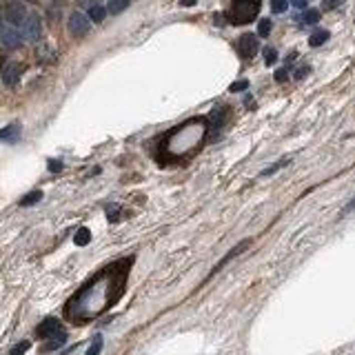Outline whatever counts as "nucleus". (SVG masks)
I'll list each match as a JSON object with an SVG mask.
<instances>
[{
	"instance_id": "f257e3e1",
	"label": "nucleus",
	"mask_w": 355,
	"mask_h": 355,
	"mask_svg": "<svg viewBox=\"0 0 355 355\" xmlns=\"http://www.w3.org/2000/svg\"><path fill=\"white\" fill-rule=\"evenodd\" d=\"M122 289H125V271L107 269V273L98 275V280L80 293L74 304L78 302V308H87V317L100 315L111 304H116V300L122 295Z\"/></svg>"
},
{
	"instance_id": "f03ea898",
	"label": "nucleus",
	"mask_w": 355,
	"mask_h": 355,
	"mask_svg": "<svg viewBox=\"0 0 355 355\" xmlns=\"http://www.w3.org/2000/svg\"><path fill=\"white\" fill-rule=\"evenodd\" d=\"M209 125L204 118H191L184 125L176 127L167 133L162 142V153L171 160H182L189 158L202 147V142L207 140Z\"/></svg>"
},
{
	"instance_id": "7ed1b4c3",
	"label": "nucleus",
	"mask_w": 355,
	"mask_h": 355,
	"mask_svg": "<svg viewBox=\"0 0 355 355\" xmlns=\"http://www.w3.org/2000/svg\"><path fill=\"white\" fill-rule=\"evenodd\" d=\"M262 0H233V7L229 9L226 18L231 25H246L258 18Z\"/></svg>"
},
{
	"instance_id": "20e7f679",
	"label": "nucleus",
	"mask_w": 355,
	"mask_h": 355,
	"mask_svg": "<svg viewBox=\"0 0 355 355\" xmlns=\"http://www.w3.org/2000/svg\"><path fill=\"white\" fill-rule=\"evenodd\" d=\"M20 27H23V38L29 40V43H36L43 36V20H40L38 14H27V18Z\"/></svg>"
},
{
	"instance_id": "39448f33",
	"label": "nucleus",
	"mask_w": 355,
	"mask_h": 355,
	"mask_svg": "<svg viewBox=\"0 0 355 355\" xmlns=\"http://www.w3.org/2000/svg\"><path fill=\"white\" fill-rule=\"evenodd\" d=\"M67 27H69L71 36H76V38H82V36L89 34L91 29V20L85 16L82 12H74L69 16V20H67Z\"/></svg>"
},
{
	"instance_id": "423d86ee",
	"label": "nucleus",
	"mask_w": 355,
	"mask_h": 355,
	"mask_svg": "<svg viewBox=\"0 0 355 355\" xmlns=\"http://www.w3.org/2000/svg\"><path fill=\"white\" fill-rule=\"evenodd\" d=\"M258 49H260L258 36H253V34H242V36L238 38V54L242 56V58L251 60L255 54H258Z\"/></svg>"
},
{
	"instance_id": "0eeeda50",
	"label": "nucleus",
	"mask_w": 355,
	"mask_h": 355,
	"mask_svg": "<svg viewBox=\"0 0 355 355\" xmlns=\"http://www.w3.org/2000/svg\"><path fill=\"white\" fill-rule=\"evenodd\" d=\"M5 20H7L12 27H20L27 18V12H25V5L23 3H7L5 5Z\"/></svg>"
},
{
	"instance_id": "6e6552de",
	"label": "nucleus",
	"mask_w": 355,
	"mask_h": 355,
	"mask_svg": "<svg viewBox=\"0 0 355 355\" xmlns=\"http://www.w3.org/2000/svg\"><path fill=\"white\" fill-rule=\"evenodd\" d=\"M63 331V324H60L58 317H47V320H43L38 324V328H36V335L43 337V339H49L54 335H58V333Z\"/></svg>"
},
{
	"instance_id": "1a4fd4ad",
	"label": "nucleus",
	"mask_w": 355,
	"mask_h": 355,
	"mask_svg": "<svg viewBox=\"0 0 355 355\" xmlns=\"http://www.w3.org/2000/svg\"><path fill=\"white\" fill-rule=\"evenodd\" d=\"M20 74H23V67L18 63H5L0 67V78L7 87H16L20 80Z\"/></svg>"
},
{
	"instance_id": "9d476101",
	"label": "nucleus",
	"mask_w": 355,
	"mask_h": 355,
	"mask_svg": "<svg viewBox=\"0 0 355 355\" xmlns=\"http://www.w3.org/2000/svg\"><path fill=\"white\" fill-rule=\"evenodd\" d=\"M0 43L7 49H18L20 45H23V34L14 27H5L3 34H0Z\"/></svg>"
},
{
	"instance_id": "9b49d317",
	"label": "nucleus",
	"mask_w": 355,
	"mask_h": 355,
	"mask_svg": "<svg viewBox=\"0 0 355 355\" xmlns=\"http://www.w3.org/2000/svg\"><path fill=\"white\" fill-rule=\"evenodd\" d=\"M226 116H229V109H226L224 105L215 107V109L211 111V116H209L207 125H209L213 131H220V129H222V127H224V122H226Z\"/></svg>"
},
{
	"instance_id": "f8f14e48",
	"label": "nucleus",
	"mask_w": 355,
	"mask_h": 355,
	"mask_svg": "<svg viewBox=\"0 0 355 355\" xmlns=\"http://www.w3.org/2000/svg\"><path fill=\"white\" fill-rule=\"evenodd\" d=\"M249 244H251V240H242V242H240L238 246H233V249H231V251H229V253H226V255H224V258H222V260H220V262H218V266H215V269H213V271H211V273H209V277H213V275H215V273H218V271H220V269H222V266H224V264H229V262H231V260H233V258H238V255H240V253H242V251H244V249H249Z\"/></svg>"
},
{
	"instance_id": "ddd939ff",
	"label": "nucleus",
	"mask_w": 355,
	"mask_h": 355,
	"mask_svg": "<svg viewBox=\"0 0 355 355\" xmlns=\"http://www.w3.org/2000/svg\"><path fill=\"white\" fill-rule=\"evenodd\" d=\"M65 342H67V333H65V331H60L58 335H54V337H49V339H47V344L43 346V351H45V353H51V351H56V348L65 346Z\"/></svg>"
},
{
	"instance_id": "4468645a",
	"label": "nucleus",
	"mask_w": 355,
	"mask_h": 355,
	"mask_svg": "<svg viewBox=\"0 0 355 355\" xmlns=\"http://www.w3.org/2000/svg\"><path fill=\"white\" fill-rule=\"evenodd\" d=\"M20 136V125L14 122V125H7L5 129H0V140H7V142H16Z\"/></svg>"
},
{
	"instance_id": "2eb2a0df",
	"label": "nucleus",
	"mask_w": 355,
	"mask_h": 355,
	"mask_svg": "<svg viewBox=\"0 0 355 355\" xmlns=\"http://www.w3.org/2000/svg\"><path fill=\"white\" fill-rule=\"evenodd\" d=\"M328 38H331V34H328L326 29H317V32L311 34V38H308V45H311V47H322V45L326 43Z\"/></svg>"
},
{
	"instance_id": "dca6fc26",
	"label": "nucleus",
	"mask_w": 355,
	"mask_h": 355,
	"mask_svg": "<svg viewBox=\"0 0 355 355\" xmlns=\"http://www.w3.org/2000/svg\"><path fill=\"white\" fill-rule=\"evenodd\" d=\"M105 16H107V7H102V5H91L89 14H87V18L94 20V23H102Z\"/></svg>"
},
{
	"instance_id": "f3484780",
	"label": "nucleus",
	"mask_w": 355,
	"mask_h": 355,
	"mask_svg": "<svg viewBox=\"0 0 355 355\" xmlns=\"http://www.w3.org/2000/svg\"><path fill=\"white\" fill-rule=\"evenodd\" d=\"M74 242L78 246H87L91 242V231L87 229V226H80V229L76 231V235H74Z\"/></svg>"
},
{
	"instance_id": "a211bd4d",
	"label": "nucleus",
	"mask_w": 355,
	"mask_h": 355,
	"mask_svg": "<svg viewBox=\"0 0 355 355\" xmlns=\"http://www.w3.org/2000/svg\"><path fill=\"white\" fill-rule=\"evenodd\" d=\"M127 7H129V0H109V3H107V12L113 14V16H116V14H122Z\"/></svg>"
},
{
	"instance_id": "6ab92c4d",
	"label": "nucleus",
	"mask_w": 355,
	"mask_h": 355,
	"mask_svg": "<svg viewBox=\"0 0 355 355\" xmlns=\"http://www.w3.org/2000/svg\"><path fill=\"white\" fill-rule=\"evenodd\" d=\"M300 20H302V25H315L317 20H320V12H317V9H306L300 16Z\"/></svg>"
},
{
	"instance_id": "aec40b11",
	"label": "nucleus",
	"mask_w": 355,
	"mask_h": 355,
	"mask_svg": "<svg viewBox=\"0 0 355 355\" xmlns=\"http://www.w3.org/2000/svg\"><path fill=\"white\" fill-rule=\"evenodd\" d=\"M40 200H43V191H32V193H27L23 200H20V207H32V204L40 202Z\"/></svg>"
},
{
	"instance_id": "412c9836",
	"label": "nucleus",
	"mask_w": 355,
	"mask_h": 355,
	"mask_svg": "<svg viewBox=\"0 0 355 355\" xmlns=\"http://www.w3.org/2000/svg\"><path fill=\"white\" fill-rule=\"evenodd\" d=\"M271 29H273L271 18H262L260 23H258V36H260V38H266V36L271 34Z\"/></svg>"
},
{
	"instance_id": "4be33fe9",
	"label": "nucleus",
	"mask_w": 355,
	"mask_h": 355,
	"mask_svg": "<svg viewBox=\"0 0 355 355\" xmlns=\"http://www.w3.org/2000/svg\"><path fill=\"white\" fill-rule=\"evenodd\" d=\"M291 160H286V158H284V160H280V162H275V164H271V167H266L264 169V171H262V178H266V176H273V173L277 171V169H282V167H286V164H289Z\"/></svg>"
},
{
	"instance_id": "5701e85b",
	"label": "nucleus",
	"mask_w": 355,
	"mask_h": 355,
	"mask_svg": "<svg viewBox=\"0 0 355 355\" xmlns=\"http://www.w3.org/2000/svg\"><path fill=\"white\" fill-rule=\"evenodd\" d=\"M100 351H102V335H96L91 346L87 348V355H100Z\"/></svg>"
},
{
	"instance_id": "b1692460",
	"label": "nucleus",
	"mask_w": 355,
	"mask_h": 355,
	"mask_svg": "<svg viewBox=\"0 0 355 355\" xmlns=\"http://www.w3.org/2000/svg\"><path fill=\"white\" fill-rule=\"evenodd\" d=\"M277 63V51L273 49V47H266L264 49V65H275Z\"/></svg>"
},
{
	"instance_id": "393cba45",
	"label": "nucleus",
	"mask_w": 355,
	"mask_h": 355,
	"mask_svg": "<svg viewBox=\"0 0 355 355\" xmlns=\"http://www.w3.org/2000/svg\"><path fill=\"white\" fill-rule=\"evenodd\" d=\"M286 0H271V12L273 14H284L286 12Z\"/></svg>"
},
{
	"instance_id": "a878e982",
	"label": "nucleus",
	"mask_w": 355,
	"mask_h": 355,
	"mask_svg": "<svg viewBox=\"0 0 355 355\" xmlns=\"http://www.w3.org/2000/svg\"><path fill=\"white\" fill-rule=\"evenodd\" d=\"M32 346V344L27 342V339H23V342H18L16 346L12 348V351H9V355H23V353H27V348Z\"/></svg>"
},
{
	"instance_id": "bb28decb",
	"label": "nucleus",
	"mask_w": 355,
	"mask_h": 355,
	"mask_svg": "<svg viewBox=\"0 0 355 355\" xmlns=\"http://www.w3.org/2000/svg\"><path fill=\"white\" fill-rule=\"evenodd\" d=\"M244 89H249V80H238L229 87L231 94H240V91H244Z\"/></svg>"
},
{
	"instance_id": "cd10ccee",
	"label": "nucleus",
	"mask_w": 355,
	"mask_h": 355,
	"mask_svg": "<svg viewBox=\"0 0 355 355\" xmlns=\"http://www.w3.org/2000/svg\"><path fill=\"white\" fill-rule=\"evenodd\" d=\"M273 78H275V82H286V80H289V67H282V69H277Z\"/></svg>"
},
{
	"instance_id": "c85d7f7f",
	"label": "nucleus",
	"mask_w": 355,
	"mask_h": 355,
	"mask_svg": "<svg viewBox=\"0 0 355 355\" xmlns=\"http://www.w3.org/2000/svg\"><path fill=\"white\" fill-rule=\"evenodd\" d=\"M308 74H311V67L304 65V67H300V69L295 71V76H293V78H295V80H304Z\"/></svg>"
},
{
	"instance_id": "c756f323",
	"label": "nucleus",
	"mask_w": 355,
	"mask_h": 355,
	"mask_svg": "<svg viewBox=\"0 0 355 355\" xmlns=\"http://www.w3.org/2000/svg\"><path fill=\"white\" fill-rule=\"evenodd\" d=\"M342 3H344V0H324V3H322V9H324V12H331V9L339 7Z\"/></svg>"
},
{
	"instance_id": "7c9ffc66",
	"label": "nucleus",
	"mask_w": 355,
	"mask_h": 355,
	"mask_svg": "<svg viewBox=\"0 0 355 355\" xmlns=\"http://www.w3.org/2000/svg\"><path fill=\"white\" fill-rule=\"evenodd\" d=\"M118 213H120L118 204H111V207L107 209V218H109V222H116V220H118Z\"/></svg>"
},
{
	"instance_id": "2f4dec72",
	"label": "nucleus",
	"mask_w": 355,
	"mask_h": 355,
	"mask_svg": "<svg viewBox=\"0 0 355 355\" xmlns=\"http://www.w3.org/2000/svg\"><path fill=\"white\" fill-rule=\"evenodd\" d=\"M60 169H63V162L60 160H49V171L51 173H58Z\"/></svg>"
},
{
	"instance_id": "473e14b6",
	"label": "nucleus",
	"mask_w": 355,
	"mask_h": 355,
	"mask_svg": "<svg viewBox=\"0 0 355 355\" xmlns=\"http://www.w3.org/2000/svg\"><path fill=\"white\" fill-rule=\"evenodd\" d=\"M293 7H297V9H306V0H293Z\"/></svg>"
},
{
	"instance_id": "72a5a7b5",
	"label": "nucleus",
	"mask_w": 355,
	"mask_h": 355,
	"mask_svg": "<svg viewBox=\"0 0 355 355\" xmlns=\"http://www.w3.org/2000/svg\"><path fill=\"white\" fill-rule=\"evenodd\" d=\"M353 209H355V200H351V202H348V204H346V207H344V211H342V215H344V213H348V211H353Z\"/></svg>"
},
{
	"instance_id": "f704fd0d",
	"label": "nucleus",
	"mask_w": 355,
	"mask_h": 355,
	"mask_svg": "<svg viewBox=\"0 0 355 355\" xmlns=\"http://www.w3.org/2000/svg\"><path fill=\"white\" fill-rule=\"evenodd\" d=\"M195 3H198V0H180V5H182V7H193Z\"/></svg>"
},
{
	"instance_id": "c9c22d12",
	"label": "nucleus",
	"mask_w": 355,
	"mask_h": 355,
	"mask_svg": "<svg viewBox=\"0 0 355 355\" xmlns=\"http://www.w3.org/2000/svg\"><path fill=\"white\" fill-rule=\"evenodd\" d=\"M224 16H222V14H215V25H222L224 23V20H222Z\"/></svg>"
},
{
	"instance_id": "e433bc0d",
	"label": "nucleus",
	"mask_w": 355,
	"mask_h": 355,
	"mask_svg": "<svg viewBox=\"0 0 355 355\" xmlns=\"http://www.w3.org/2000/svg\"><path fill=\"white\" fill-rule=\"evenodd\" d=\"M3 29H5V25H3V18H0V34H3Z\"/></svg>"
},
{
	"instance_id": "4c0bfd02",
	"label": "nucleus",
	"mask_w": 355,
	"mask_h": 355,
	"mask_svg": "<svg viewBox=\"0 0 355 355\" xmlns=\"http://www.w3.org/2000/svg\"><path fill=\"white\" fill-rule=\"evenodd\" d=\"M29 3H38V0H29Z\"/></svg>"
}]
</instances>
